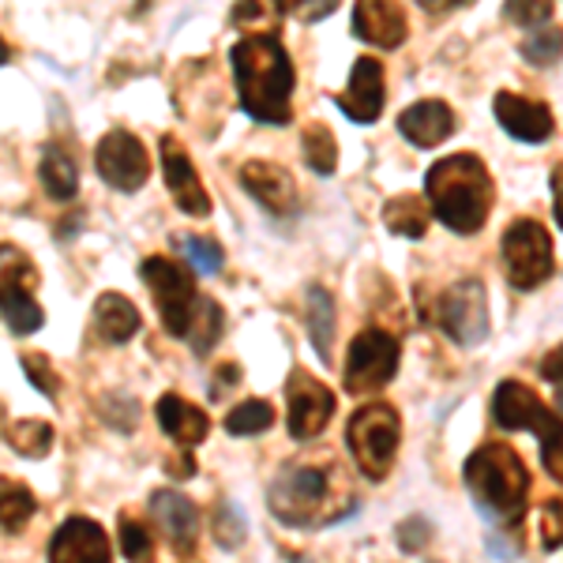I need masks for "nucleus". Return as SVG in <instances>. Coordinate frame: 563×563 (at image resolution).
<instances>
[{
	"instance_id": "nucleus-32",
	"label": "nucleus",
	"mask_w": 563,
	"mask_h": 563,
	"mask_svg": "<svg viewBox=\"0 0 563 563\" xmlns=\"http://www.w3.org/2000/svg\"><path fill=\"white\" fill-rule=\"evenodd\" d=\"M121 549H124V556H129V563H151L154 560V538L147 533V526L124 515L121 519Z\"/></svg>"
},
{
	"instance_id": "nucleus-38",
	"label": "nucleus",
	"mask_w": 563,
	"mask_h": 563,
	"mask_svg": "<svg viewBox=\"0 0 563 563\" xmlns=\"http://www.w3.org/2000/svg\"><path fill=\"white\" fill-rule=\"evenodd\" d=\"M398 541H402L406 552H417L421 544H429V522L424 519H410L398 526Z\"/></svg>"
},
{
	"instance_id": "nucleus-14",
	"label": "nucleus",
	"mask_w": 563,
	"mask_h": 563,
	"mask_svg": "<svg viewBox=\"0 0 563 563\" xmlns=\"http://www.w3.org/2000/svg\"><path fill=\"white\" fill-rule=\"evenodd\" d=\"M162 177H166V188L180 211L192 218L211 214V196H207L203 180H199V169L192 166L188 151L180 147L177 135H162Z\"/></svg>"
},
{
	"instance_id": "nucleus-9",
	"label": "nucleus",
	"mask_w": 563,
	"mask_h": 563,
	"mask_svg": "<svg viewBox=\"0 0 563 563\" xmlns=\"http://www.w3.org/2000/svg\"><path fill=\"white\" fill-rule=\"evenodd\" d=\"M398 357H402V346H398L395 334L379 331V327H365L357 339L350 342L346 353V376H342V387L346 395H372V390L387 387L398 372Z\"/></svg>"
},
{
	"instance_id": "nucleus-25",
	"label": "nucleus",
	"mask_w": 563,
	"mask_h": 563,
	"mask_svg": "<svg viewBox=\"0 0 563 563\" xmlns=\"http://www.w3.org/2000/svg\"><path fill=\"white\" fill-rule=\"evenodd\" d=\"M334 297L323 286H308L305 294V320H308V339H312L316 353L323 361H331V339H334Z\"/></svg>"
},
{
	"instance_id": "nucleus-21",
	"label": "nucleus",
	"mask_w": 563,
	"mask_h": 563,
	"mask_svg": "<svg viewBox=\"0 0 563 563\" xmlns=\"http://www.w3.org/2000/svg\"><path fill=\"white\" fill-rule=\"evenodd\" d=\"M151 515L158 522V530L174 541V549H192L196 533H199V507L188 496L174 493V488H158L151 496Z\"/></svg>"
},
{
	"instance_id": "nucleus-7",
	"label": "nucleus",
	"mask_w": 563,
	"mask_h": 563,
	"mask_svg": "<svg viewBox=\"0 0 563 563\" xmlns=\"http://www.w3.org/2000/svg\"><path fill=\"white\" fill-rule=\"evenodd\" d=\"M499 252H504V267L515 289H538L556 271L549 230L533 218H519V222L507 225Z\"/></svg>"
},
{
	"instance_id": "nucleus-4",
	"label": "nucleus",
	"mask_w": 563,
	"mask_h": 563,
	"mask_svg": "<svg viewBox=\"0 0 563 563\" xmlns=\"http://www.w3.org/2000/svg\"><path fill=\"white\" fill-rule=\"evenodd\" d=\"M493 421L507 432H538L541 440V459L549 466L552 477H563V462H560V413L549 410L533 387L519 384V379H504L496 384L493 395Z\"/></svg>"
},
{
	"instance_id": "nucleus-6",
	"label": "nucleus",
	"mask_w": 563,
	"mask_h": 563,
	"mask_svg": "<svg viewBox=\"0 0 563 563\" xmlns=\"http://www.w3.org/2000/svg\"><path fill=\"white\" fill-rule=\"evenodd\" d=\"M38 286V267L15 244H0V316L12 327V334H34L45 323V312L34 297Z\"/></svg>"
},
{
	"instance_id": "nucleus-22",
	"label": "nucleus",
	"mask_w": 563,
	"mask_h": 563,
	"mask_svg": "<svg viewBox=\"0 0 563 563\" xmlns=\"http://www.w3.org/2000/svg\"><path fill=\"white\" fill-rule=\"evenodd\" d=\"M158 424L180 448H199L211 435V417L188 402V398H180L177 390L158 398Z\"/></svg>"
},
{
	"instance_id": "nucleus-42",
	"label": "nucleus",
	"mask_w": 563,
	"mask_h": 563,
	"mask_svg": "<svg viewBox=\"0 0 563 563\" xmlns=\"http://www.w3.org/2000/svg\"><path fill=\"white\" fill-rule=\"evenodd\" d=\"M8 57H12V53H8V45H4V38H0V65H8Z\"/></svg>"
},
{
	"instance_id": "nucleus-20",
	"label": "nucleus",
	"mask_w": 563,
	"mask_h": 563,
	"mask_svg": "<svg viewBox=\"0 0 563 563\" xmlns=\"http://www.w3.org/2000/svg\"><path fill=\"white\" fill-rule=\"evenodd\" d=\"M241 185H244V192L256 196L267 211H275V214H294L297 211L294 177H289V169L275 166V162H244Z\"/></svg>"
},
{
	"instance_id": "nucleus-19",
	"label": "nucleus",
	"mask_w": 563,
	"mask_h": 563,
	"mask_svg": "<svg viewBox=\"0 0 563 563\" xmlns=\"http://www.w3.org/2000/svg\"><path fill=\"white\" fill-rule=\"evenodd\" d=\"M398 132L413 143V147H440L443 140L455 135V109L440 98H424L410 109L398 113Z\"/></svg>"
},
{
	"instance_id": "nucleus-29",
	"label": "nucleus",
	"mask_w": 563,
	"mask_h": 563,
	"mask_svg": "<svg viewBox=\"0 0 563 563\" xmlns=\"http://www.w3.org/2000/svg\"><path fill=\"white\" fill-rule=\"evenodd\" d=\"M4 435H8V448H12L15 455H23V459H45V455H49V448H53V424L49 421H34V417L15 421Z\"/></svg>"
},
{
	"instance_id": "nucleus-8",
	"label": "nucleus",
	"mask_w": 563,
	"mask_h": 563,
	"mask_svg": "<svg viewBox=\"0 0 563 563\" xmlns=\"http://www.w3.org/2000/svg\"><path fill=\"white\" fill-rule=\"evenodd\" d=\"M143 282L158 301V312H162V323L174 339H185L188 334V323H192V312H196V278L188 275V267H180L177 260L169 256H151L143 260L140 267Z\"/></svg>"
},
{
	"instance_id": "nucleus-40",
	"label": "nucleus",
	"mask_w": 563,
	"mask_h": 563,
	"mask_svg": "<svg viewBox=\"0 0 563 563\" xmlns=\"http://www.w3.org/2000/svg\"><path fill=\"white\" fill-rule=\"evenodd\" d=\"M541 376H544V379H552V384L560 387V346H552L549 357L541 361Z\"/></svg>"
},
{
	"instance_id": "nucleus-39",
	"label": "nucleus",
	"mask_w": 563,
	"mask_h": 563,
	"mask_svg": "<svg viewBox=\"0 0 563 563\" xmlns=\"http://www.w3.org/2000/svg\"><path fill=\"white\" fill-rule=\"evenodd\" d=\"M560 511H563V507H560V499H552V504L549 507H544V522H541V533H544V549H549V552H556L560 549Z\"/></svg>"
},
{
	"instance_id": "nucleus-31",
	"label": "nucleus",
	"mask_w": 563,
	"mask_h": 563,
	"mask_svg": "<svg viewBox=\"0 0 563 563\" xmlns=\"http://www.w3.org/2000/svg\"><path fill=\"white\" fill-rule=\"evenodd\" d=\"M275 424V406L263 398H244L241 406H233L225 413V432L230 435H260Z\"/></svg>"
},
{
	"instance_id": "nucleus-34",
	"label": "nucleus",
	"mask_w": 563,
	"mask_h": 563,
	"mask_svg": "<svg viewBox=\"0 0 563 563\" xmlns=\"http://www.w3.org/2000/svg\"><path fill=\"white\" fill-rule=\"evenodd\" d=\"M23 372H26V379H31V384L38 387L45 398H49V402H57L60 376L53 372L49 357H42V353H23Z\"/></svg>"
},
{
	"instance_id": "nucleus-27",
	"label": "nucleus",
	"mask_w": 563,
	"mask_h": 563,
	"mask_svg": "<svg viewBox=\"0 0 563 563\" xmlns=\"http://www.w3.org/2000/svg\"><path fill=\"white\" fill-rule=\"evenodd\" d=\"M38 511V499L15 477H0V533H23Z\"/></svg>"
},
{
	"instance_id": "nucleus-16",
	"label": "nucleus",
	"mask_w": 563,
	"mask_h": 563,
	"mask_svg": "<svg viewBox=\"0 0 563 563\" xmlns=\"http://www.w3.org/2000/svg\"><path fill=\"white\" fill-rule=\"evenodd\" d=\"M493 113H496L499 129L519 143H544L556 135V117H552V109L538 102V98L515 95V90H499L496 102H493Z\"/></svg>"
},
{
	"instance_id": "nucleus-18",
	"label": "nucleus",
	"mask_w": 563,
	"mask_h": 563,
	"mask_svg": "<svg viewBox=\"0 0 563 563\" xmlns=\"http://www.w3.org/2000/svg\"><path fill=\"white\" fill-rule=\"evenodd\" d=\"M406 12L390 0H361L353 8V34L368 45H379V49H398L406 42Z\"/></svg>"
},
{
	"instance_id": "nucleus-33",
	"label": "nucleus",
	"mask_w": 563,
	"mask_h": 563,
	"mask_svg": "<svg viewBox=\"0 0 563 563\" xmlns=\"http://www.w3.org/2000/svg\"><path fill=\"white\" fill-rule=\"evenodd\" d=\"M180 249L188 252V260L196 263L199 275H218V267L225 263L222 244L211 238H180Z\"/></svg>"
},
{
	"instance_id": "nucleus-35",
	"label": "nucleus",
	"mask_w": 563,
	"mask_h": 563,
	"mask_svg": "<svg viewBox=\"0 0 563 563\" xmlns=\"http://www.w3.org/2000/svg\"><path fill=\"white\" fill-rule=\"evenodd\" d=\"M522 57L538 68H549L560 60V31H538L522 42Z\"/></svg>"
},
{
	"instance_id": "nucleus-15",
	"label": "nucleus",
	"mask_w": 563,
	"mask_h": 563,
	"mask_svg": "<svg viewBox=\"0 0 563 563\" xmlns=\"http://www.w3.org/2000/svg\"><path fill=\"white\" fill-rule=\"evenodd\" d=\"M384 102H387L384 65H379L376 57H357L353 60L346 90L334 95V106H339L353 124H372L384 113Z\"/></svg>"
},
{
	"instance_id": "nucleus-5",
	"label": "nucleus",
	"mask_w": 563,
	"mask_h": 563,
	"mask_svg": "<svg viewBox=\"0 0 563 563\" xmlns=\"http://www.w3.org/2000/svg\"><path fill=\"white\" fill-rule=\"evenodd\" d=\"M398 440H402V421H398L395 406L387 402L361 406L346 424V448L368 481H384L390 474L398 455Z\"/></svg>"
},
{
	"instance_id": "nucleus-12",
	"label": "nucleus",
	"mask_w": 563,
	"mask_h": 563,
	"mask_svg": "<svg viewBox=\"0 0 563 563\" xmlns=\"http://www.w3.org/2000/svg\"><path fill=\"white\" fill-rule=\"evenodd\" d=\"M327 499V474L316 466H294L271 485V511L286 526H308Z\"/></svg>"
},
{
	"instance_id": "nucleus-41",
	"label": "nucleus",
	"mask_w": 563,
	"mask_h": 563,
	"mask_svg": "<svg viewBox=\"0 0 563 563\" xmlns=\"http://www.w3.org/2000/svg\"><path fill=\"white\" fill-rule=\"evenodd\" d=\"M334 12V4H316V8H297V15H301L305 23H316V20H323V15H331Z\"/></svg>"
},
{
	"instance_id": "nucleus-10",
	"label": "nucleus",
	"mask_w": 563,
	"mask_h": 563,
	"mask_svg": "<svg viewBox=\"0 0 563 563\" xmlns=\"http://www.w3.org/2000/svg\"><path fill=\"white\" fill-rule=\"evenodd\" d=\"M435 323L459 346H481L488 339V289L481 278H459L435 301Z\"/></svg>"
},
{
	"instance_id": "nucleus-3",
	"label": "nucleus",
	"mask_w": 563,
	"mask_h": 563,
	"mask_svg": "<svg viewBox=\"0 0 563 563\" xmlns=\"http://www.w3.org/2000/svg\"><path fill=\"white\" fill-rule=\"evenodd\" d=\"M470 496L493 519H522L530 499V470L507 443H485L462 466Z\"/></svg>"
},
{
	"instance_id": "nucleus-24",
	"label": "nucleus",
	"mask_w": 563,
	"mask_h": 563,
	"mask_svg": "<svg viewBox=\"0 0 563 563\" xmlns=\"http://www.w3.org/2000/svg\"><path fill=\"white\" fill-rule=\"evenodd\" d=\"M42 185H45V196L57 199V203H68V199H76L79 192V169L76 162H71V154L60 147V143H45L42 147Z\"/></svg>"
},
{
	"instance_id": "nucleus-23",
	"label": "nucleus",
	"mask_w": 563,
	"mask_h": 563,
	"mask_svg": "<svg viewBox=\"0 0 563 563\" xmlns=\"http://www.w3.org/2000/svg\"><path fill=\"white\" fill-rule=\"evenodd\" d=\"M95 327H98V334H102L109 346H124V342H132L135 334H140L143 316H140V308L129 301V297L109 289V294H102L95 301Z\"/></svg>"
},
{
	"instance_id": "nucleus-2",
	"label": "nucleus",
	"mask_w": 563,
	"mask_h": 563,
	"mask_svg": "<svg viewBox=\"0 0 563 563\" xmlns=\"http://www.w3.org/2000/svg\"><path fill=\"white\" fill-rule=\"evenodd\" d=\"M424 192H429L432 214L448 225L451 233H477L493 211V174L477 154H448L424 174Z\"/></svg>"
},
{
	"instance_id": "nucleus-37",
	"label": "nucleus",
	"mask_w": 563,
	"mask_h": 563,
	"mask_svg": "<svg viewBox=\"0 0 563 563\" xmlns=\"http://www.w3.org/2000/svg\"><path fill=\"white\" fill-rule=\"evenodd\" d=\"M504 12H507V20L519 23V26H544L552 20V4H544V0H530V4H507Z\"/></svg>"
},
{
	"instance_id": "nucleus-26",
	"label": "nucleus",
	"mask_w": 563,
	"mask_h": 563,
	"mask_svg": "<svg viewBox=\"0 0 563 563\" xmlns=\"http://www.w3.org/2000/svg\"><path fill=\"white\" fill-rule=\"evenodd\" d=\"M384 225L395 233V238H410V241L424 238V230H429V203H424L421 196H410V192L387 199Z\"/></svg>"
},
{
	"instance_id": "nucleus-30",
	"label": "nucleus",
	"mask_w": 563,
	"mask_h": 563,
	"mask_svg": "<svg viewBox=\"0 0 563 563\" xmlns=\"http://www.w3.org/2000/svg\"><path fill=\"white\" fill-rule=\"evenodd\" d=\"M185 339L196 353H211L214 342L222 339V308H218L211 297H199L196 301V312H192V323H188Z\"/></svg>"
},
{
	"instance_id": "nucleus-11",
	"label": "nucleus",
	"mask_w": 563,
	"mask_h": 563,
	"mask_svg": "<svg viewBox=\"0 0 563 563\" xmlns=\"http://www.w3.org/2000/svg\"><path fill=\"white\" fill-rule=\"evenodd\" d=\"M95 169L98 177L106 180L109 188L117 192H140L151 177V154L147 147L140 143V135L124 132V129H113L98 140L95 147Z\"/></svg>"
},
{
	"instance_id": "nucleus-17",
	"label": "nucleus",
	"mask_w": 563,
	"mask_h": 563,
	"mask_svg": "<svg viewBox=\"0 0 563 563\" xmlns=\"http://www.w3.org/2000/svg\"><path fill=\"white\" fill-rule=\"evenodd\" d=\"M109 538L98 522L90 519H68L57 526L49 541V563H109Z\"/></svg>"
},
{
	"instance_id": "nucleus-28",
	"label": "nucleus",
	"mask_w": 563,
	"mask_h": 563,
	"mask_svg": "<svg viewBox=\"0 0 563 563\" xmlns=\"http://www.w3.org/2000/svg\"><path fill=\"white\" fill-rule=\"evenodd\" d=\"M301 151H305V162L308 169H316V174H334L339 169V140H334V132L327 129L323 121H312L301 135Z\"/></svg>"
},
{
	"instance_id": "nucleus-1",
	"label": "nucleus",
	"mask_w": 563,
	"mask_h": 563,
	"mask_svg": "<svg viewBox=\"0 0 563 563\" xmlns=\"http://www.w3.org/2000/svg\"><path fill=\"white\" fill-rule=\"evenodd\" d=\"M233 79H238L241 109L260 124H289L294 117V87L297 71L289 60V49L275 31H260L241 38L230 49Z\"/></svg>"
},
{
	"instance_id": "nucleus-13",
	"label": "nucleus",
	"mask_w": 563,
	"mask_h": 563,
	"mask_svg": "<svg viewBox=\"0 0 563 563\" xmlns=\"http://www.w3.org/2000/svg\"><path fill=\"white\" fill-rule=\"evenodd\" d=\"M289 395V435L294 440H316L334 417V390L297 368L286 384Z\"/></svg>"
},
{
	"instance_id": "nucleus-36",
	"label": "nucleus",
	"mask_w": 563,
	"mask_h": 563,
	"mask_svg": "<svg viewBox=\"0 0 563 563\" xmlns=\"http://www.w3.org/2000/svg\"><path fill=\"white\" fill-rule=\"evenodd\" d=\"M244 533H249V526H244V519L238 515V507L222 504L214 511V538L222 549H238V544L244 541Z\"/></svg>"
}]
</instances>
